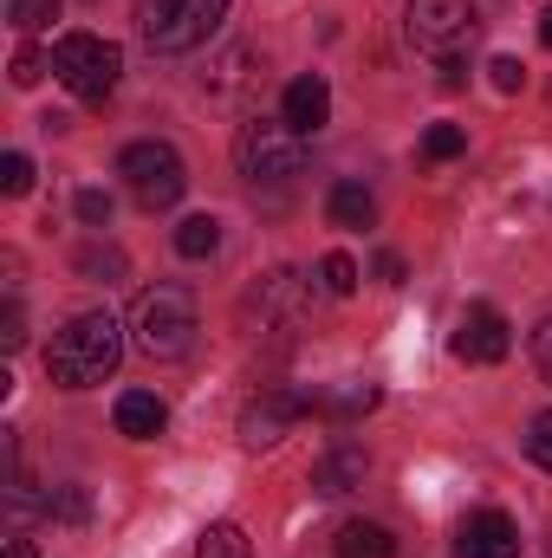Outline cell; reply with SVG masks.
<instances>
[{
    "instance_id": "3957f363",
    "label": "cell",
    "mask_w": 552,
    "mask_h": 558,
    "mask_svg": "<svg viewBox=\"0 0 552 558\" xmlns=\"http://www.w3.org/2000/svg\"><path fill=\"white\" fill-rule=\"evenodd\" d=\"M475 33H481V13L468 0H410V13H404V46L416 59H435V65L468 59Z\"/></svg>"
},
{
    "instance_id": "8992f818",
    "label": "cell",
    "mask_w": 552,
    "mask_h": 558,
    "mask_svg": "<svg viewBox=\"0 0 552 558\" xmlns=\"http://www.w3.org/2000/svg\"><path fill=\"white\" fill-rule=\"evenodd\" d=\"M52 72H59V85H65L72 98L105 105V98L118 92V78H124V52H118L111 39H98V33H65V39L52 46Z\"/></svg>"
},
{
    "instance_id": "4dcf8cb0",
    "label": "cell",
    "mask_w": 552,
    "mask_h": 558,
    "mask_svg": "<svg viewBox=\"0 0 552 558\" xmlns=\"http://www.w3.org/2000/svg\"><path fill=\"white\" fill-rule=\"evenodd\" d=\"M533 364H540V377L552 384V318L540 325V331H533Z\"/></svg>"
},
{
    "instance_id": "603a6c76",
    "label": "cell",
    "mask_w": 552,
    "mask_h": 558,
    "mask_svg": "<svg viewBox=\"0 0 552 558\" xmlns=\"http://www.w3.org/2000/svg\"><path fill=\"white\" fill-rule=\"evenodd\" d=\"M319 410H332V416H364V410H377V390H371V384H351V390H338V397H319Z\"/></svg>"
},
{
    "instance_id": "ac0fdd59",
    "label": "cell",
    "mask_w": 552,
    "mask_h": 558,
    "mask_svg": "<svg viewBox=\"0 0 552 558\" xmlns=\"http://www.w3.org/2000/svg\"><path fill=\"white\" fill-rule=\"evenodd\" d=\"M195 558H254V546H248V533H241L235 520H215V526L195 539Z\"/></svg>"
},
{
    "instance_id": "2e32d148",
    "label": "cell",
    "mask_w": 552,
    "mask_h": 558,
    "mask_svg": "<svg viewBox=\"0 0 552 558\" xmlns=\"http://www.w3.org/2000/svg\"><path fill=\"white\" fill-rule=\"evenodd\" d=\"M325 221H332V228H371V221H377L371 189H364V182H332V189H325Z\"/></svg>"
},
{
    "instance_id": "d6986e66",
    "label": "cell",
    "mask_w": 552,
    "mask_h": 558,
    "mask_svg": "<svg viewBox=\"0 0 552 558\" xmlns=\"http://www.w3.org/2000/svg\"><path fill=\"white\" fill-rule=\"evenodd\" d=\"M248 65H254V52H241V46H235V52H221V65L208 72V92H221V98H241V92H248V78H254Z\"/></svg>"
},
{
    "instance_id": "9a60e30c",
    "label": "cell",
    "mask_w": 552,
    "mask_h": 558,
    "mask_svg": "<svg viewBox=\"0 0 552 558\" xmlns=\"http://www.w3.org/2000/svg\"><path fill=\"white\" fill-rule=\"evenodd\" d=\"M111 416H118V435H131V441H149V435H163L169 410H163V397H149V390H124Z\"/></svg>"
},
{
    "instance_id": "277c9868",
    "label": "cell",
    "mask_w": 552,
    "mask_h": 558,
    "mask_svg": "<svg viewBox=\"0 0 552 558\" xmlns=\"http://www.w3.org/2000/svg\"><path fill=\"white\" fill-rule=\"evenodd\" d=\"M235 169L248 189H292V175L305 169V143L274 118H248L235 137Z\"/></svg>"
},
{
    "instance_id": "4fadbf2b",
    "label": "cell",
    "mask_w": 552,
    "mask_h": 558,
    "mask_svg": "<svg viewBox=\"0 0 552 558\" xmlns=\"http://www.w3.org/2000/svg\"><path fill=\"white\" fill-rule=\"evenodd\" d=\"M364 474H371V454H364V441H332L319 461H312V494H351V487H364Z\"/></svg>"
},
{
    "instance_id": "836d02e7",
    "label": "cell",
    "mask_w": 552,
    "mask_h": 558,
    "mask_svg": "<svg viewBox=\"0 0 552 558\" xmlns=\"http://www.w3.org/2000/svg\"><path fill=\"white\" fill-rule=\"evenodd\" d=\"M540 46L552 52V7H540Z\"/></svg>"
},
{
    "instance_id": "7402d4cb",
    "label": "cell",
    "mask_w": 552,
    "mask_h": 558,
    "mask_svg": "<svg viewBox=\"0 0 552 558\" xmlns=\"http://www.w3.org/2000/svg\"><path fill=\"white\" fill-rule=\"evenodd\" d=\"M7 20H13V33H39L59 20V0H7Z\"/></svg>"
},
{
    "instance_id": "d4e9b609",
    "label": "cell",
    "mask_w": 552,
    "mask_h": 558,
    "mask_svg": "<svg viewBox=\"0 0 552 558\" xmlns=\"http://www.w3.org/2000/svg\"><path fill=\"white\" fill-rule=\"evenodd\" d=\"M0 344H7V351H20V344H26V312H20V292H7V305H0Z\"/></svg>"
},
{
    "instance_id": "7c38bea8",
    "label": "cell",
    "mask_w": 552,
    "mask_h": 558,
    "mask_svg": "<svg viewBox=\"0 0 552 558\" xmlns=\"http://www.w3.org/2000/svg\"><path fill=\"white\" fill-rule=\"evenodd\" d=\"M325 118H332V85L319 72H299L286 85V98H279V124L299 131V137H312V131H325Z\"/></svg>"
},
{
    "instance_id": "484cf974",
    "label": "cell",
    "mask_w": 552,
    "mask_h": 558,
    "mask_svg": "<svg viewBox=\"0 0 552 558\" xmlns=\"http://www.w3.org/2000/svg\"><path fill=\"white\" fill-rule=\"evenodd\" d=\"M527 454L552 474V410H540V416L527 422Z\"/></svg>"
},
{
    "instance_id": "6da1fadb",
    "label": "cell",
    "mask_w": 552,
    "mask_h": 558,
    "mask_svg": "<svg viewBox=\"0 0 552 558\" xmlns=\"http://www.w3.org/2000/svg\"><path fill=\"white\" fill-rule=\"evenodd\" d=\"M118 357H124V325H118L111 312H79V318H65V325L52 331V344H46V371H52V384H65V390L105 384V377L118 371Z\"/></svg>"
},
{
    "instance_id": "d6a6232c",
    "label": "cell",
    "mask_w": 552,
    "mask_h": 558,
    "mask_svg": "<svg viewBox=\"0 0 552 558\" xmlns=\"http://www.w3.org/2000/svg\"><path fill=\"white\" fill-rule=\"evenodd\" d=\"M377 274L391 279V286H404V260L397 254H377Z\"/></svg>"
},
{
    "instance_id": "44dd1931",
    "label": "cell",
    "mask_w": 552,
    "mask_h": 558,
    "mask_svg": "<svg viewBox=\"0 0 552 558\" xmlns=\"http://www.w3.org/2000/svg\"><path fill=\"white\" fill-rule=\"evenodd\" d=\"M461 149H468V131H461V124H429V131H422V156H429V162H455Z\"/></svg>"
},
{
    "instance_id": "1f68e13d",
    "label": "cell",
    "mask_w": 552,
    "mask_h": 558,
    "mask_svg": "<svg viewBox=\"0 0 552 558\" xmlns=\"http://www.w3.org/2000/svg\"><path fill=\"white\" fill-rule=\"evenodd\" d=\"M52 507H59V513H65V520H85V513H92V500H85V494H79V487H65V494H59V500H52Z\"/></svg>"
},
{
    "instance_id": "ba28073f",
    "label": "cell",
    "mask_w": 552,
    "mask_h": 558,
    "mask_svg": "<svg viewBox=\"0 0 552 558\" xmlns=\"http://www.w3.org/2000/svg\"><path fill=\"white\" fill-rule=\"evenodd\" d=\"M305 305H312V286L299 274H267L248 299H241V318H248V331L261 338H292L299 325H305Z\"/></svg>"
},
{
    "instance_id": "52a82bcc",
    "label": "cell",
    "mask_w": 552,
    "mask_h": 558,
    "mask_svg": "<svg viewBox=\"0 0 552 558\" xmlns=\"http://www.w3.org/2000/svg\"><path fill=\"white\" fill-rule=\"evenodd\" d=\"M118 175H124V189L137 195L143 208H176V202H182V189H189V169H182V156H176L169 143H156V137L124 143V156H118Z\"/></svg>"
},
{
    "instance_id": "83f0119b",
    "label": "cell",
    "mask_w": 552,
    "mask_h": 558,
    "mask_svg": "<svg viewBox=\"0 0 552 558\" xmlns=\"http://www.w3.org/2000/svg\"><path fill=\"white\" fill-rule=\"evenodd\" d=\"M79 274H85V279L124 274V254H111V247H85V254H79Z\"/></svg>"
},
{
    "instance_id": "5b68a950",
    "label": "cell",
    "mask_w": 552,
    "mask_h": 558,
    "mask_svg": "<svg viewBox=\"0 0 552 558\" xmlns=\"http://www.w3.org/2000/svg\"><path fill=\"white\" fill-rule=\"evenodd\" d=\"M228 20V0H137V33L149 52H195Z\"/></svg>"
},
{
    "instance_id": "8fae6325",
    "label": "cell",
    "mask_w": 552,
    "mask_h": 558,
    "mask_svg": "<svg viewBox=\"0 0 552 558\" xmlns=\"http://www.w3.org/2000/svg\"><path fill=\"white\" fill-rule=\"evenodd\" d=\"M455 558H520V526H514L501 507H481V513L461 520Z\"/></svg>"
},
{
    "instance_id": "4316f807",
    "label": "cell",
    "mask_w": 552,
    "mask_h": 558,
    "mask_svg": "<svg viewBox=\"0 0 552 558\" xmlns=\"http://www.w3.org/2000/svg\"><path fill=\"white\" fill-rule=\"evenodd\" d=\"M79 221L85 228H105L111 221V195L105 189H79Z\"/></svg>"
},
{
    "instance_id": "9c48e42d",
    "label": "cell",
    "mask_w": 552,
    "mask_h": 558,
    "mask_svg": "<svg viewBox=\"0 0 552 558\" xmlns=\"http://www.w3.org/2000/svg\"><path fill=\"white\" fill-rule=\"evenodd\" d=\"M305 410H319V397H305V390H267V397H254L241 410V441L248 448H274V441L292 435V422L305 416Z\"/></svg>"
},
{
    "instance_id": "5bb4252c",
    "label": "cell",
    "mask_w": 552,
    "mask_h": 558,
    "mask_svg": "<svg viewBox=\"0 0 552 558\" xmlns=\"http://www.w3.org/2000/svg\"><path fill=\"white\" fill-rule=\"evenodd\" d=\"M332 553L338 558H397V533L377 526V520H345L338 539H332Z\"/></svg>"
},
{
    "instance_id": "f1b7e54d",
    "label": "cell",
    "mask_w": 552,
    "mask_h": 558,
    "mask_svg": "<svg viewBox=\"0 0 552 558\" xmlns=\"http://www.w3.org/2000/svg\"><path fill=\"white\" fill-rule=\"evenodd\" d=\"M7 72H13V85H39V72H46V59H39V52H33V46H20V52H13V65H7Z\"/></svg>"
},
{
    "instance_id": "e0dca14e",
    "label": "cell",
    "mask_w": 552,
    "mask_h": 558,
    "mask_svg": "<svg viewBox=\"0 0 552 558\" xmlns=\"http://www.w3.org/2000/svg\"><path fill=\"white\" fill-rule=\"evenodd\" d=\"M215 247H221V221L215 215H189L176 228V254L182 260H215Z\"/></svg>"
},
{
    "instance_id": "f546056e",
    "label": "cell",
    "mask_w": 552,
    "mask_h": 558,
    "mask_svg": "<svg viewBox=\"0 0 552 558\" xmlns=\"http://www.w3.org/2000/svg\"><path fill=\"white\" fill-rule=\"evenodd\" d=\"M488 72H494V85H501V92H520V78H527V65H520V59H507V52H501Z\"/></svg>"
},
{
    "instance_id": "7a4b0ae2",
    "label": "cell",
    "mask_w": 552,
    "mask_h": 558,
    "mask_svg": "<svg viewBox=\"0 0 552 558\" xmlns=\"http://www.w3.org/2000/svg\"><path fill=\"white\" fill-rule=\"evenodd\" d=\"M195 331H202V318H195V292H189V286H143L137 292V305H131V338H137L143 357L176 364V357L195 351Z\"/></svg>"
},
{
    "instance_id": "30bf717a",
    "label": "cell",
    "mask_w": 552,
    "mask_h": 558,
    "mask_svg": "<svg viewBox=\"0 0 552 558\" xmlns=\"http://www.w3.org/2000/svg\"><path fill=\"white\" fill-rule=\"evenodd\" d=\"M507 351H514L507 318H501L494 305H468L461 325H455V357H461V364H501Z\"/></svg>"
},
{
    "instance_id": "ffe728a7",
    "label": "cell",
    "mask_w": 552,
    "mask_h": 558,
    "mask_svg": "<svg viewBox=\"0 0 552 558\" xmlns=\"http://www.w3.org/2000/svg\"><path fill=\"white\" fill-rule=\"evenodd\" d=\"M319 286H325L332 299H351V292H358V260H351V254H325V260H319Z\"/></svg>"
},
{
    "instance_id": "cb8c5ba5",
    "label": "cell",
    "mask_w": 552,
    "mask_h": 558,
    "mask_svg": "<svg viewBox=\"0 0 552 558\" xmlns=\"http://www.w3.org/2000/svg\"><path fill=\"white\" fill-rule=\"evenodd\" d=\"M0 189H7V195H26V189H33V156L7 149V156H0Z\"/></svg>"
},
{
    "instance_id": "e575fe53",
    "label": "cell",
    "mask_w": 552,
    "mask_h": 558,
    "mask_svg": "<svg viewBox=\"0 0 552 558\" xmlns=\"http://www.w3.org/2000/svg\"><path fill=\"white\" fill-rule=\"evenodd\" d=\"M7 558H33V539H7Z\"/></svg>"
}]
</instances>
